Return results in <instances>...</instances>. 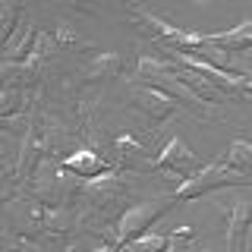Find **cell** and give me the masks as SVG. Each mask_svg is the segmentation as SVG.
I'll list each match as a JSON object with an SVG mask.
<instances>
[{
  "label": "cell",
  "mask_w": 252,
  "mask_h": 252,
  "mask_svg": "<svg viewBox=\"0 0 252 252\" xmlns=\"http://www.w3.org/2000/svg\"><path fill=\"white\" fill-rule=\"evenodd\" d=\"M132 107L142 110L148 120L164 123L167 117H173V110H177V98H170L164 89H158L152 82H136L132 85Z\"/></svg>",
  "instance_id": "obj_5"
},
{
  "label": "cell",
  "mask_w": 252,
  "mask_h": 252,
  "mask_svg": "<svg viewBox=\"0 0 252 252\" xmlns=\"http://www.w3.org/2000/svg\"><path fill=\"white\" fill-rule=\"evenodd\" d=\"M6 252H13V249H6Z\"/></svg>",
  "instance_id": "obj_18"
},
{
  "label": "cell",
  "mask_w": 252,
  "mask_h": 252,
  "mask_svg": "<svg viewBox=\"0 0 252 252\" xmlns=\"http://www.w3.org/2000/svg\"><path fill=\"white\" fill-rule=\"evenodd\" d=\"M63 167L69 173H76V177H82V180H94L107 170V161L98 152H92V148H73V152L63 158Z\"/></svg>",
  "instance_id": "obj_8"
},
{
  "label": "cell",
  "mask_w": 252,
  "mask_h": 252,
  "mask_svg": "<svg viewBox=\"0 0 252 252\" xmlns=\"http://www.w3.org/2000/svg\"><path fill=\"white\" fill-rule=\"evenodd\" d=\"M205 252H211V249H205Z\"/></svg>",
  "instance_id": "obj_19"
},
{
  "label": "cell",
  "mask_w": 252,
  "mask_h": 252,
  "mask_svg": "<svg viewBox=\"0 0 252 252\" xmlns=\"http://www.w3.org/2000/svg\"><path fill=\"white\" fill-rule=\"evenodd\" d=\"M117 3H126V6H136L139 0H117Z\"/></svg>",
  "instance_id": "obj_16"
},
{
  "label": "cell",
  "mask_w": 252,
  "mask_h": 252,
  "mask_svg": "<svg viewBox=\"0 0 252 252\" xmlns=\"http://www.w3.org/2000/svg\"><path fill=\"white\" fill-rule=\"evenodd\" d=\"M114 145H117V155H120V164L126 170H139L142 164H148V167H152V161H148L145 158V152L148 148L142 145V142L132 136V132H123V136H117L114 139Z\"/></svg>",
  "instance_id": "obj_10"
},
{
  "label": "cell",
  "mask_w": 252,
  "mask_h": 252,
  "mask_svg": "<svg viewBox=\"0 0 252 252\" xmlns=\"http://www.w3.org/2000/svg\"><path fill=\"white\" fill-rule=\"evenodd\" d=\"M246 92H252V79H246Z\"/></svg>",
  "instance_id": "obj_17"
},
{
  "label": "cell",
  "mask_w": 252,
  "mask_h": 252,
  "mask_svg": "<svg viewBox=\"0 0 252 252\" xmlns=\"http://www.w3.org/2000/svg\"><path fill=\"white\" fill-rule=\"evenodd\" d=\"M92 252H120V249H117V243H101V246L92 249Z\"/></svg>",
  "instance_id": "obj_15"
},
{
  "label": "cell",
  "mask_w": 252,
  "mask_h": 252,
  "mask_svg": "<svg viewBox=\"0 0 252 252\" xmlns=\"http://www.w3.org/2000/svg\"><path fill=\"white\" fill-rule=\"evenodd\" d=\"M139 22L158 38V44H161L164 51H195V47L205 44L202 32H186V29L173 26V22L161 19V16H155V13H139Z\"/></svg>",
  "instance_id": "obj_3"
},
{
  "label": "cell",
  "mask_w": 252,
  "mask_h": 252,
  "mask_svg": "<svg viewBox=\"0 0 252 252\" xmlns=\"http://www.w3.org/2000/svg\"><path fill=\"white\" fill-rule=\"evenodd\" d=\"M120 54H101V57L92 60L89 66V79H101V76H117V69H120Z\"/></svg>",
  "instance_id": "obj_14"
},
{
  "label": "cell",
  "mask_w": 252,
  "mask_h": 252,
  "mask_svg": "<svg viewBox=\"0 0 252 252\" xmlns=\"http://www.w3.org/2000/svg\"><path fill=\"white\" fill-rule=\"evenodd\" d=\"M152 170L155 173H173V177L186 180V177H192L195 170H202V161L183 139L173 136V139H167V145H164L161 152H158V158L152 161Z\"/></svg>",
  "instance_id": "obj_4"
},
{
  "label": "cell",
  "mask_w": 252,
  "mask_h": 252,
  "mask_svg": "<svg viewBox=\"0 0 252 252\" xmlns=\"http://www.w3.org/2000/svg\"><path fill=\"white\" fill-rule=\"evenodd\" d=\"M205 41L227 51V54L230 51H252V19L233 26L230 32H211V35H205Z\"/></svg>",
  "instance_id": "obj_9"
},
{
  "label": "cell",
  "mask_w": 252,
  "mask_h": 252,
  "mask_svg": "<svg viewBox=\"0 0 252 252\" xmlns=\"http://www.w3.org/2000/svg\"><path fill=\"white\" fill-rule=\"evenodd\" d=\"M224 161L230 164V167H236V170L249 173L252 170V145H249V142H243V139L230 142V148L224 152Z\"/></svg>",
  "instance_id": "obj_13"
},
{
  "label": "cell",
  "mask_w": 252,
  "mask_h": 252,
  "mask_svg": "<svg viewBox=\"0 0 252 252\" xmlns=\"http://www.w3.org/2000/svg\"><path fill=\"white\" fill-rule=\"evenodd\" d=\"M170 205H177V202H173V195H164V199L142 202V205H132V208H126L123 215L114 220V240H110V243H117V249L126 246V243L136 240L139 233H145L148 227H152L155 220L170 208Z\"/></svg>",
  "instance_id": "obj_2"
},
{
  "label": "cell",
  "mask_w": 252,
  "mask_h": 252,
  "mask_svg": "<svg viewBox=\"0 0 252 252\" xmlns=\"http://www.w3.org/2000/svg\"><path fill=\"white\" fill-rule=\"evenodd\" d=\"M19 110H26V82H19L16 76H6L3 92H0V117L10 120Z\"/></svg>",
  "instance_id": "obj_11"
},
{
  "label": "cell",
  "mask_w": 252,
  "mask_h": 252,
  "mask_svg": "<svg viewBox=\"0 0 252 252\" xmlns=\"http://www.w3.org/2000/svg\"><path fill=\"white\" fill-rule=\"evenodd\" d=\"M170 246V236H161V233H139L136 240H129L126 246H120V252H164Z\"/></svg>",
  "instance_id": "obj_12"
},
{
  "label": "cell",
  "mask_w": 252,
  "mask_h": 252,
  "mask_svg": "<svg viewBox=\"0 0 252 252\" xmlns=\"http://www.w3.org/2000/svg\"><path fill=\"white\" fill-rule=\"evenodd\" d=\"M224 186H252V177L230 167V164L224 161V155H220L215 161L202 164V170H195L192 177H186L170 195H173V202H192V199H199V195H208V192L224 189Z\"/></svg>",
  "instance_id": "obj_1"
},
{
  "label": "cell",
  "mask_w": 252,
  "mask_h": 252,
  "mask_svg": "<svg viewBox=\"0 0 252 252\" xmlns=\"http://www.w3.org/2000/svg\"><path fill=\"white\" fill-rule=\"evenodd\" d=\"M249 227H252V205L236 199L227 211V252H246V240H249Z\"/></svg>",
  "instance_id": "obj_6"
},
{
  "label": "cell",
  "mask_w": 252,
  "mask_h": 252,
  "mask_svg": "<svg viewBox=\"0 0 252 252\" xmlns=\"http://www.w3.org/2000/svg\"><path fill=\"white\" fill-rule=\"evenodd\" d=\"M38 32H35V22L29 19V16H22L19 26H16L10 35L3 38V63H22L29 57L32 44H35Z\"/></svg>",
  "instance_id": "obj_7"
}]
</instances>
